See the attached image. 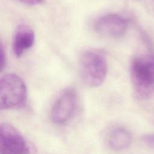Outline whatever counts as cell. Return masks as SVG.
<instances>
[{
    "label": "cell",
    "instance_id": "cell-1",
    "mask_svg": "<svg viewBox=\"0 0 154 154\" xmlns=\"http://www.w3.org/2000/svg\"><path fill=\"white\" fill-rule=\"evenodd\" d=\"M130 73L136 96L141 99L152 97L154 94V55L143 54L134 58Z\"/></svg>",
    "mask_w": 154,
    "mask_h": 154
},
{
    "label": "cell",
    "instance_id": "cell-2",
    "mask_svg": "<svg viewBox=\"0 0 154 154\" xmlns=\"http://www.w3.org/2000/svg\"><path fill=\"white\" fill-rule=\"evenodd\" d=\"M79 67L83 83L89 87H97L103 83L106 78L107 60L102 51L95 49H88L81 54Z\"/></svg>",
    "mask_w": 154,
    "mask_h": 154
},
{
    "label": "cell",
    "instance_id": "cell-3",
    "mask_svg": "<svg viewBox=\"0 0 154 154\" xmlns=\"http://www.w3.org/2000/svg\"><path fill=\"white\" fill-rule=\"evenodd\" d=\"M27 97V90L22 79L16 74H6L0 80L1 109H9L22 105Z\"/></svg>",
    "mask_w": 154,
    "mask_h": 154
},
{
    "label": "cell",
    "instance_id": "cell-4",
    "mask_svg": "<svg viewBox=\"0 0 154 154\" xmlns=\"http://www.w3.org/2000/svg\"><path fill=\"white\" fill-rule=\"evenodd\" d=\"M0 154H36L31 142L8 123L0 127Z\"/></svg>",
    "mask_w": 154,
    "mask_h": 154
},
{
    "label": "cell",
    "instance_id": "cell-5",
    "mask_svg": "<svg viewBox=\"0 0 154 154\" xmlns=\"http://www.w3.org/2000/svg\"><path fill=\"white\" fill-rule=\"evenodd\" d=\"M78 105L76 91L72 88L63 90L54 102L51 110V118L55 123L63 125L73 116Z\"/></svg>",
    "mask_w": 154,
    "mask_h": 154
},
{
    "label": "cell",
    "instance_id": "cell-6",
    "mask_svg": "<svg viewBox=\"0 0 154 154\" xmlns=\"http://www.w3.org/2000/svg\"><path fill=\"white\" fill-rule=\"evenodd\" d=\"M128 26V19L116 13L100 16L94 23V29L97 33L110 38L122 37L126 32Z\"/></svg>",
    "mask_w": 154,
    "mask_h": 154
},
{
    "label": "cell",
    "instance_id": "cell-7",
    "mask_svg": "<svg viewBox=\"0 0 154 154\" xmlns=\"http://www.w3.org/2000/svg\"><path fill=\"white\" fill-rule=\"evenodd\" d=\"M34 42V32L29 26H19L13 40V51L15 56L21 57L26 51L32 46Z\"/></svg>",
    "mask_w": 154,
    "mask_h": 154
},
{
    "label": "cell",
    "instance_id": "cell-8",
    "mask_svg": "<svg viewBox=\"0 0 154 154\" xmlns=\"http://www.w3.org/2000/svg\"><path fill=\"white\" fill-rule=\"evenodd\" d=\"M107 143L112 150L120 151L130 145L131 135L126 129L123 127H116L109 132L107 135Z\"/></svg>",
    "mask_w": 154,
    "mask_h": 154
},
{
    "label": "cell",
    "instance_id": "cell-9",
    "mask_svg": "<svg viewBox=\"0 0 154 154\" xmlns=\"http://www.w3.org/2000/svg\"><path fill=\"white\" fill-rule=\"evenodd\" d=\"M143 141L149 146L154 148V134H147L143 137Z\"/></svg>",
    "mask_w": 154,
    "mask_h": 154
},
{
    "label": "cell",
    "instance_id": "cell-10",
    "mask_svg": "<svg viewBox=\"0 0 154 154\" xmlns=\"http://www.w3.org/2000/svg\"><path fill=\"white\" fill-rule=\"evenodd\" d=\"M6 63V57L5 52L4 50V47L1 44V70H3Z\"/></svg>",
    "mask_w": 154,
    "mask_h": 154
},
{
    "label": "cell",
    "instance_id": "cell-11",
    "mask_svg": "<svg viewBox=\"0 0 154 154\" xmlns=\"http://www.w3.org/2000/svg\"><path fill=\"white\" fill-rule=\"evenodd\" d=\"M22 4L29 5H35L40 4L43 2V0H16Z\"/></svg>",
    "mask_w": 154,
    "mask_h": 154
}]
</instances>
